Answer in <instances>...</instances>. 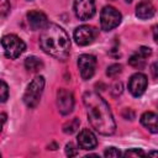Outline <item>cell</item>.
<instances>
[{
	"label": "cell",
	"instance_id": "cell-22",
	"mask_svg": "<svg viewBox=\"0 0 158 158\" xmlns=\"http://www.w3.org/2000/svg\"><path fill=\"white\" fill-rule=\"evenodd\" d=\"M105 157H120L122 153L120 152V149L115 148V147H109L106 151H105Z\"/></svg>",
	"mask_w": 158,
	"mask_h": 158
},
{
	"label": "cell",
	"instance_id": "cell-28",
	"mask_svg": "<svg viewBox=\"0 0 158 158\" xmlns=\"http://www.w3.org/2000/svg\"><path fill=\"white\" fill-rule=\"evenodd\" d=\"M1 120H2V123H5V121H6V115L5 114H1Z\"/></svg>",
	"mask_w": 158,
	"mask_h": 158
},
{
	"label": "cell",
	"instance_id": "cell-10",
	"mask_svg": "<svg viewBox=\"0 0 158 158\" xmlns=\"http://www.w3.org/2000/svg\"><path fill=\"white\" fill-rule=\"evenodd\" d=\"M147 84H148L147 77H146L143 73H136V74H133V75L130 78V81H128V90H130V93H131L133 96L138 98V96H141V95L146 91Z\"/></svg>",
	"mask_w": 158,
	"mask_h": 158
},
{
	"label": "cell",
	"instance_id": "cell-6",
	"mask_svg": "<svg viewBox=\"0 0 158 158\" xmlns=\"http://www.w3.org/2000/svg\"><path fill=\"white\" fill-rule=\"evenodd\" d=\"M78 68L84 80L90 79L96 69V58L91 54H81L78 58Z\"/></svg>",
	"mask_w": 158,
	"mask_h": 158
},
{
	"label": "cell",
	"instance_id": "cell-11",
	"mask_svg": "<svg viewBox=\"0 0 158 158\" xmlns=\"http://www.w3.org/2000/svg\"><path fill=\"white\" fill-rule=\"evenodd\" d=\"M27 22L32 30H42L48 25L47 16L37 10H32L27 14Z\"/></svg>",
	"mask_w": 158,
	"mask_h": 158
},
{
	"label": "cell",
	"instance_id": "cell-2",
	"mask_svg": "<svg viewBox=\"0 0 158 158\" xmlns=\"http://www.w3.org/2000/svg\"><path fill=\"white\" fill-rule=\"evenodd\" d=\"M40 46L44 53L58 59H64L69 54L70 40L60 26L56 23H48L44 28H42Z\"/></svg>",
	"mask_w": 158,
	"mask_h": 158
},
{
	"label": "cell",
	"instance_id": "cell-29",
	"mask_svg": "<svg viewBox=\"0 0 158 158\" xmlns=\"http://www.w3.org/2000/svg\"><path fill=\"white\" fill-rule=\"evenodd\" d=\"M56 148H57V144L56 143H52L51 144V149H56Z\"/></svg>",
	"mask_w": 158,
	"mask_h": 158
},
{
	"label": "cell",
	"instance_id": "cell-21",
	"mask_svg": "<svg viewBox=\"0 0 158 158\" xmlns=\"http://www.w3.org/2000/svg\"><path fill=\"white\" fill-rule=\"evenodd\" d=\"M9 11H10V2L7 0H0V12H1V16L5 17Z\"/></svg>",
	"mask_w": 158,
	"mask_h": 158
},
{
	"label": "cell",
	"instance_id": "cell-8",
	"mask_svg": "<svg viewBox=\"0 0 158 158\" xmlns=\"http://www.w3.org/2000/svg\"><path fill=\"white\" fill-rule=\"evenodd\" d=\"M57 107L62 115H68L74 107V96L72 91L67 89H59L57 91Z\"/></svg>",
	"mask_w": 158,
	"mask_h": 158
},
{
	"label": "cell",
	"instance_id": "cell-4",
	"mask_svg": "<svg viewBox=\"0 0 158 158\" xmlns=\"http://www.w3.org/2000/svg\"><path fill=\"white\" fill-rule=\"evenodd\" d=\"M1 46H2L4 54L10 59H16L17 57H20L26 48L25 42L16 35L4 36L1 40Z\"/></svg>",
	"mask_w": 158,
	"mask_h": 158
},
{
	"label": "cell",
	"instance_id": "cell-18",
	"mask_svg": "<svg viewBox=\"0 0 158 158\" xmlns=\"http://www.w3.org/2000/svg\"><path fill=\"white\" fill-rule=\"evenodd\" d=\"M121 70H122V67H121L120 64H111V65L107 68L106 74H107L109 77H111V78H115L116 75H118V74L121 73Z\"/></svg>",
	"mask_w": 158,
	"mask_h": 158
},
{
	"label": "cell",
	"instance_id": "cell-17",
	"mask_svg": "<svg viewBox=\"0 0 158 158\" xmlns=\"http://www.w3.org/2000/svg\"><path fill=\"white\" fill-rule=\"evenodd\" d=\"M128 63H130V65H132V67H135V68H142V67H144V64H146V58H144L143 56H141V54L137 52L136 54H133V56L128 59Z\"/></svg>",
	"mask_w": 158,
	"mask_h": 158
},
{
	"label": "cell",
	"instance_id": "cell-25",
	"mask_svg": "<svg viewBox=\"0 0 158 158\" xmlns=\"http://www.w3.org/2000/svg\"><path fill=\"white\" fill-rule=\"evenodd\" d=\"M151 72H152V75L154 78H158V62H154L151 65Z\"/></svg>",
	"mask_w": 158,
	"mask_h": 158
},
{
	"label": "cell",
	"instance_id": "cell-23",
	"mask_svg": "<svg viewBox=\"0 0 158 158\" xmlns=\"http://www.w3.org/2000/svg\"><path fill=\"white\" fill-rule=\"evenodd\" d=\"M65 153H67V156H69V157H74V156L78 154V149L75 148V146H74L73 143H68V144L65 146Z\"/></svg>",
	"mask_w": 158,
	"mask_h": 158
},
{
	"label": "cell",
	"instance_id": "cell-20",
	"mask_svg": "<svg viewBox=\"0 0 158 158\" xmlns=\"http://www.w3.org/2000/svg\"><path fill=\"white\" fill-rule=\"evenodd\" d=\"M0 91H1V102H5L7 100V96H9V88H7V84L1 80V88H0Z\"/></svg>",
	"mask_w": 158,
	"mask_h": 158
},
{
	"label": "cell",
	"instance_id": "cell-26",
	"mask_svg": "<svg viewBox=\"0 0 158 158\" xmlns=\"http://www.w3.org/2000/svg\"><path fill=\"white\" fill-rule=\"evenodd\" d=\"M153 37H154V41L158 43V25L153 27Z\"/></svg>",
	"mask_w": 158,
	"mask_h": 158
},
{
	"label": "cell",
	"instance_id": "cell-7",
	"mask_svg": "<svg viewBox=\"0 0 158 158\" xmlns=\"http://www.w3.org/2000/svg\"><path fill=\"white\" fill-rule=\"evenodd\" d=\"M98 35V31L89 25H81L75 28L74 31V40L79 46H88L90 44Z\"/></svg>",
	"mask_w": 158,
	"mask_h": 158
},
{
	"label": "cell",
	"instance_id": "cell-12",
	"mask_svg": "<svg viewBox=\"0 0 158 158\" xmlns=\"http://www.w3.org/2000/svg\"><path fill=\"white\" fill-rule=\"evenodd\" d=\"M78 144L83 149H93L98 144L96 136L88 128H84L78 135Z\"/></svg>",
	"mask_w": 158,
	"mask_h": 158
},
{
	"label": "cell",
	"instance_id": "cell-15",
	"mask_svg": "<svg viewBox=\"0 0 158 158\" xmlns=\"http://www.w3.org/2000/svg\"><path fill=\"white\" fill-rule=\"evenodd\" d=\"M25 68L31 73H37L43 68V62L37 57H27L25 59Z\"/></svg>",
	"mask_w": 158,
	"mask_h": 158
},
{
	"label": "cell",
	"instance_id": "cell-24",
	"mask_svg": "<svg viewBox=\"0 0 158 158\" xmlns=\"http://www.w3.org/2000/svg\"><path fill=\"white\" fill-rule=\"evenodd\" d=\"M138 53H139L141 56H143L144 58H147L148 56H151L152 51H151V48H149V47H144V46H142V47H139Z\"/></svg>",
	"mask_w": 158,
	"mask_h": 158
},
{
	"label": "cell",
	"instance_id": "cell-9",
	"mask_svg": "<svg viewBox=\"0 0 158 158\" xmlns=\"http://www.w3.org/2000/svg\"><path fill=\"white\" fill-rule=\"evenodd\" d=\"M74 12L79 20H89L95 14L94 0H74Z\"/></svg>",
	"mask_w": 158,
	"mask_h": 158
},
{
	"label": "cell",
	"instance_id": "cell-30",
	"mask_svg": "<svg viewBox=\"0 0 158 158\" xmlns=\"http://www.w3.org/2000/svg\"><path fill=\"white\" fill-rule=\"evenodd\" d=\"M125 1H126V2H131L132 0H125Z\"/></svg>",
	"mask_w": 158,
	"mask_h": 158
},
{
	"label": "cell",
	"instance_id": "cell-16",
	"mask_svg": "<svg viewBox=\"0 0 158 158\" xmlns=\"http://www.w3.org/2000/svg\"><path fill=\"white\" fill-rule=\"evenodd\" d=\"M79 123H80V121H79L77 117H74V118H72L70 121H68V122H65V123L63 125V131H64L65 133L72 135V133H74V132L79 128Z\"/></svg>",
	"mask_w": 158,
	"mask_h": 158
},
{
	"label": "cell",
	"instance_id": "cell-1",
	"mask_svg": "<svg viewBox=\"0 0 158 158\" xmlns=\"http://www.w3.org/2000/svg\"><path fill=\"white\" fill-rule=\"evenodd\" d=\"M83 102L91 127L100 135H112L116 130V123L107 102L94 91H86L83 95Z\"/></svg>",
	"mask_w": 158,
	"mask_h": 158
},
{
	"label": "cell",
	"instance_id": "cell-3",
	"mask_svg": "<svg viewBox=\"0 0 158 158\" xmlns=\"http://www.w3.org/2000/svg\"><path fill=\"white\" fill-rule=\"evenodd\" d=\"M43 88H44V78L42 75L36 77L27 85L23 94V102L26 104V106H28L30 109H33L38 105L41 100V95L43 93Z\"/></svg>",
	"mask_w": 158,
	"mask_h": 158
},
{
	"label": "cell",
	"instance_id": "cell-27",
	"mask_svg": "<svg viewBox=\"0 0 158 158\" xmlns=\"http://www.w3.org/2000/svg\"><path fill=\"white\" fill-rule=\"evenodd\" d=\"M148 156H158V152L157 151H152V152L148 153Z\"/></svg>",
	"mask_w": 158,
	"mask_h": 158
},
{
	"label": "cell",
	"instance_id": "cell-5",
	"mask_svg": "<svg viewBox=\"0 0 158 158\" xmlns=\"http://www.w3.org/2000/svg\"><path fill=\"white\" fill-rule=\"evenodd\" d=\"M122 16L114 6H105L100 14V25L104 31H110L120 25Z\"/></svg>",
	"mask_w": 158,
	"mask_h": 158
},
{
	"label": "cell",
	"instance_id": "cell-13",
	"mask_svg": "<svg viewBox=\"0 0 158 158\" xmlns=\"http://www.w3.org/2000/svg\"><path fill=\"white\" fill-rule=\"evenodd\" d=\"M141 123L152 133H158V115L152 112V111H147L144 114H142L141 116Z\"/></svg>",
	"mask_w": 158,
	"mask_h": 158
},
{
	"label": "cell",
	"instance_id": "cell-14",
	"mask_svg": "<svg viewBox=\"0 0 158 158\" xmlns=\"http://www.w3.org/2000/svg\"><path fill=\"white\" fill-rule=\"evenodd\" d=\"M154 6L152 5V2L149 0H142L137 7H136V15L137 17H139L141 20H147L151 19L154 15Z\"/></svg>",
	"mask_w": 158,
	"mask_h": 158
},
{
	"label": "cell",
	"instance_id": "cell-19",
	"mask_svg": "<svg viewBox=\"0 0 158 158\" xmlns=\"http://www.w3.org/2000/svg\"><path fill=\"white\" fill-rule=\"evenodd\" d=\"M123 156L126 157H144L146 153L142 151V149H138V148H131V149H127Z\"/></svg>",
	"mask_w": 158,
	"mask_h": 158
}]
</instances>
